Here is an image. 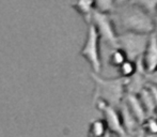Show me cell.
<instances>
[{
    "label": "cell",
    "mask_w": 157,
    "mask_h": 137,
    "mask_svg": "<svg viewBox=\"0 0 157 137\" xmlns=\"http://www.w3.org/2000/svg\"><path fill=\"white\" fill-rule=\"evenodd\" d=\"M156 16H157V11H156Z\"/></svg>",
    "instance_id": "obj_15"
},
{
    "label": "cell",
    "mask_w": 157,
    "mask_h": 137,
    "mask_svg": "<svg viewBox=\"0 0 157 137\" xmlns=\"http://www.w3.org/2000/svg\"><path fill=\"white\" fill-rule=\"evenodd\" d=\"M128 3L135 4L140 9L144 10L149 14L156 16L157 11V0H130Z\"/></svg>",
    "instance_id": "obj_8"
},
{
    "label": "cell",
    "mask_w": 157,
    "mask_h": 137,
    "mask_svg": "<svg viewBox=\"0 0 157 137\" xmlns=\"http://www.w3.org/2000/svg\"><path fill=\"white\" fill-rule=\"evenodd\" d=\"M141 61L144 71L147 73L153 72L157 68V35L154 32L150 35L147 48L141 57Z\"/></svg>",
    "instance_id": "obj_6"
},
{
    "label": "cell",
    "mask_w": 157,
    "mask_h": 137,
    "mask_svg": "<svg viewBox=\"0 0 157 137\" xmlns=\"http://www.w3.org/2000/svg\"><path fill=\"white\" fill-rule=\"evenodd\" d=\"M130 0H114V3H116V6H123V4H126L128 3Z\"/></svg>",
    "instance_id": "obj_13"
},
{
    "label": "cell",
    "mask_w": 157,
    "mask_h": 137,
    "mask_svg": "<svg viewBox=\"0 0 157 137\" xmlns=\"http://www.w3.org/2000/svg\"><path fill=\"white\" fill-rule=\"evenodd\" d=\"M95 9L99 12L108 13L111 14L113 10L116 9L114 0H94Z\"/></svg>",
    "instance_id": "obj_10"
},
{
    "label": "cell",
    "mask_w": 157,
    "mask_h": 137,
    "mask_svg": "<svg viewBox=\"0 0 157 137\" xmlns=\"http://www.w3.org/2000/svg\"><path fill=\"white\" fill-rule=\"evenodd\" d=\"M114 26H120L123 32L152 34L155 31V16L132 3L116 6L111 13Z\"/></svg>",
    "instance_id": "obj_1"
},
{
    "label": "cell",
    "mask_w": 157,
    "mask_h": 137,
    "mask_svg": "<svg viewBox=\"0 0 157 137\" xmlns=\"http://www.w3.org/2000/svg\"><path fill=\"white\" fill-rule=\"evenodd\" d=\"M147 76H149V79L152 81V83L157 85V68L156 70H154L153 72H150Z\"/></svg>",
    "instance_id": "obj_12"
},
{
    "label": "cell",
    "mask_w": 157,
    "mask_h": 137,
    "mask_svg": "<svg viewBox=\"0 0 157 137\" xmlns=\"http://www.w3.org/2000/svg\"><path fill=\"white\" fill-rule=\"evenodd\" d=\"M75 10L78 11V13L85 18L88 24L91 22L92 14L96 9H95L94 0H76L75 3H73Z\"/></svg>",
    "instance_id": "obj_7"
},
{
    "label": "cell",
    "mask_w": 157,
    "mask_h": 137,
    "mask_svg": "<svg viewBox=\"0 0 157 137\" xmlns=\"http://www.w3.org/2000/svg\"><path fill=\"white\" fill-rule=\"evenodd\" d=\"M87 37H86L85 44L80 50V54L90 62L92 68L95 73H98L101 68V52H99V43L101 39L97 33L96 29L91 23L88 24Z\"/></svg>",
    "instance_id": "obj_4"
},
{
    "label": "cell",
    "mask_w": 157,
    "mask_h": 137,
    "mask_svg": "<svg viewBox=\"0 0 157 137\" xmlns=\"http://www.w3.org/2000/svg\"><path fill=\"white\" fill-rule=\"evenodd\" d=\"M154 33L157 35V16H155V31H154Z\"/></svg>",
    "instance_id": "obj_14"
},
{
    "label": "cell",
    "mask_w": 157,
    "mask_h": 137,
    "mask_svg": "<svg viewBox=\"0 0 157 137\" xmlns=\"http://www.w3.org/2000/svg\"><path fill=\"white\" fill-rule=\"evenodd\" d=\"M90 23L95 27L101 41L103 40L104 42L109 44L112 48L117 47L118 32H117L116 26L111 18V15L95 10L92 14Z\"/></svg>",
    "instance_id": "obj_3"
},
{
    "label": "cell",
    "mask_w": 157,
    "mask_h": 137,
    "mask_svg": "<svg viewBox=\"0 0 157 137\" xmlns=\"http://www.w3.org/2000/svg\"><path fill=\"white\" fill-rule=\"evenodd\" d=\"M119 68H120V72L124 78H129V77H132L137 71L136 62L130 61V60L124 61Z\"/></svg>",
    "instance_id": "obj_11"
},
{
    "label": "cell",
    "mask_w": 157,
    "mask_h": 137,
    "mask_svg": "<svg viewBox=\"0 0 157 137\" xmlns=\"http://www.w3.org/2000/svg\"><path fill=\"white\" fill-rule=\"evenodd\" d=\"M126 60H127V58H126L124 52H123L122 49H120L119 47H116L112 49L111 54H110V56H109L110 65H113V67L119 68Z\"/></svg>",
    "instance_id": "obj_9"
},
{
    "label": "cell",
    "mask_w": 157,
    "mask_h": 137,
    "mask_svg": "<svg viewBox=\"0 0 157 137\" xmlns=\"http://www.w3.org/2000/svg\"><path fill=\"white\" fill-rule=\"evenodd\" d=\"M150 35L151 34L135 33V32L127 31L118 33L117 47L124 52L127 60L136 62L138 59L142 57L147 48Z\"/></svg>",
    "instance_id": "obj_2"
},
{
    "label": "cell",
    "mask_w": 157,
    "mask_h": 137,
    "mask_svg": "<svg viewBox=\"0 0 157 137\" xmlns=\"http://www.w3.org/2000/svg\"><path fill=\"white\" fill-rule=\"evenodd\" d=\"M97 88L104 100L110 103H118L122 98L124 81L123 79H101L96 77Z\"/></svg>",
    "instance_id": "obj_5"
}]
</instances>
